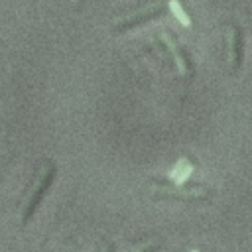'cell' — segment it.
Listing matches in <instances>:
<instances>
[{
  "mask_svg": "<svg viewBox=\"0 0 252 252\" xmlns=\"http://www.w3.org/2000/svg\"><path fill=\"white\" fill-rule=\"evenodd\" d=\"M53 175H55V167L51 165L49 169H47V173L43 175V179H41V183L37 185V189L33 191V195L30 197V201H28V205H26V209L22 211V222L26 224L28 220H30V217L33 215V211L37 209V205H39V201H41V197L45 195V191L49 189V185H51V181H53Z\"/></svg>",
  "mask_w": 252,
  "mask_h": 252,
  "instance_id": "cell-1",
  "label": "cell"
},
{
  "mask_svg": "<svg viewBox=\"0 0 252 252\" xmlns=\"http://www.w3.org/2000/svg\"><path fill=\"white\" fill-rule=\"evenodd\" d=\"M193 173V163H189L187 159H179L177 163H175V167H171L169 169V179H173L175 183H183L189 175Z\"/></svg>",
  "mask_w": 252,
  "mask_h": 252,
  "instance_id": "cell-2",
  "label": "cell"
},
{
  "mask_svg": "<svg viewBox=\"0 0 252 252\" xmlns=\"http://www.w3.org/2000/svg\"><path fill=\"white\" fill-rule=\"evenodd\" d=\"M169 10H171V14L175 16V20H177L181 26L191 28V18L187 16V12H185L183 6L179 4V0H169Z\"/></svg>",
  "mask_w": 252,
  "mask_h": 252,
  "instance_id": "cell-3",
  "label": "cell"
},
{
  "mask_svg": "<svg viewBox=\"0 0 252 252\" xmlns=\"http://www.w3.org/2000/svg\"><path fill=\"white\" fill-rule=\"evenodd\" d=\"M163 39L167 41V45H169V49H171V53H173V57H175V63H177V69H179V73H185V61H183V57L179 55V49H177V45L173 43V39L169 37V35H163Z\"/></svg>",
  "mask_w": 252,
  "mask_h": 252,
  "instance_id": "cell-4",
  "label": "cell"
},
{
  "mask_svg": "<svg viewBox=\"0 0 252 252\" xmlns=\"http://www.w3.org/2000/svg\"><path fill=\"white\" fill-rule=\"evenodd\" d=\"M191 252H197V250H191Z\"/></svg>",
  "mask_w": 252,
  "mask_h": 252,
  "instance_id": "cell-5",
  "label": "cell"
}]
</instances>
